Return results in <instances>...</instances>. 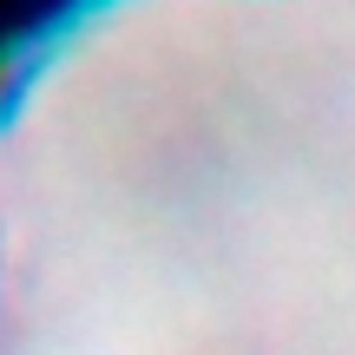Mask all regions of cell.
<instances>
[{"label":"cell","mask_w":355,"mask_h":355,"mask_svg":"<svg viewBox=\"0 0 355 355\" xmlns=\"http://www.w3.org/2000/svg\"><path fill=\"white\" fill-rule=\"evenodd\" d=\"M73 7H86V0H0V66H7L26 40H40L46 26H60Z\"/></svg>","instance_id":"cell-1"}]
</instances>
